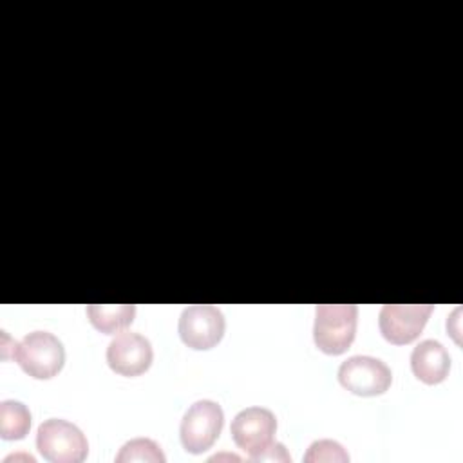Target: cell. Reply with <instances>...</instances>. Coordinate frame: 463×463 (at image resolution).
Returning <instances> with one entry per match:
<instances>
[{
	"mask_svg": "<svg viewBox=\"0 0 463 463\" xmlns=\"http://www.w3.org/2000/svg\"><path fill=\"white\" fill-rule=\"evenodd\" d=\"M275 430L277 418L264 407H246L239 411L230 425L235 445L248 452V459L262 452L273 441Z\"/></svg>",
	"mask_w": 463,
	"mask_h": 463,
	"instance_id": "52a82bcc",
	"label": "cell"
},
{
	"mask_svg": "<svg viewBox=\"0 0 463 463\" xmlns=\"http://www.w3.org/2000/svg\"><path fill=\"white\" fill-rule=\"evenodd\" d=\"M304 461L306 463H320V461L345 463V461H349V454L335 439H318L309 445L307 452L304 454Z\"/></svg>",
	"mask_w": 463,
	"mask_h": 463,
	"instance_id": "5bb4252c",
	"label": "cell"
},
{
	"mask_svg": "<svg viewBox=\"0 0 463 463\" xmlns=\"http://www.w3.org/2000/svg\"><path fill=\"white\" fill-rule=\"evenodd\" d=\"M222 423L224 412L219 403L212 400L194 402L186 409L179 427L181 443L186 449V452L201 454L206 449H210L219 438Z\"/></svg>",
	"mask_w": 463,
	"mask_h": 463,
	"instance_id": "277c9868",
	"label": "cell"
},
{
	"mask_svg": "<svg viewBox=\"0 0 463 463\" xmlns=\"http://www.w3.org/2000/svg\"><path fill=\"white\" fill-rule=\"evenodd\" d=\"M338 382L353 394L378 396L389 389L392 374L382 360L367 354H356L340 364Z\"/></svg>",
	"mask_w": 463,
	"mask_h": 463,
	"instance_id": "8992f818",
	"label": "cell"
},
{
	"mask_svg": "<svg viewBox=\"0 0 463 463\" xmlns=\"http://www.w3.org/2000/svg\"><path fill=\"white\" fill-rule=\"evenodd\" d=\"M13 358L33 378L56 376L65 362V349L58 336L49 331H31L13 347Z\"/></svg>",
	"mask_w": 463,
	"mask_h": 463,
	"instance_id": "7a4b0ae2",
	"label": "cell"
},
{
	"mask_svg": "<svg viewBox=\"0 0 463 463\" xmlns=\"http://www.w3.org/2000/svg\"><path fill=\"white\" fill-rule=\"evenodd\" d=\"M430 311V304H385L380 309L378 326L387 342L411 344L420 336Z\"/></svg>",
	"mask_w": 463,
	"mask_h": 463,
	"instance_id": "ba28073f",
	"label": "cell"
},
{
	"mask_svg": "<svg viewBox=\"0 0 463 463\" xmlns=\"http://www.w3.org/2000/svg\"><path fill=\"white\" fill-rule=\"evenodd\" d=\"M250 461H291L286 447L279 441H271L262 452L253 456Z\"/></svg>",
	"mask_w": 463,
	"mask_h": 463,
	"instance_id": "9a60e30c",
	"label": "cell"
},
{
	"mask_svg": "<svg viewBox=\"0 0 463 463\" xmlns=\"http://www.w3.org/2000/svg\"><path fill=\"white\" fill-rule=\"evenodd\" d=\"M118 463L127 461H148V463H165L166 458L161 447L150 438H134L127 441L116 454Z\"/></svg>",
	"mask_w": 463,
	"mask_h": 463,
	"instance_id": "4fadbf2b",
	"label": "cell"
},
{
	"mask_svg": "<svg viewBox=\"0 0 463 463\" xmlns=\"http://www.w3.org/2000/svg\"><path fill=\"white\" fill-rule=\"evenodd\" d=\"M411 369L418 380L427 385L443 382L450 371V356L441 342L421 340L411 354Z\"/></svg>",
	"mask_w": 463,
	"mask_h": 463,
	"instance_id": "30bf717a",
	"label": "cell"
},
{
	"mask_svg": "<svg viewBox=\"0 0 463 463\" xmlns=\"http://www.w3.org/2000/svg\"><path fill=\"white\" fill-rule=\"evenodd\" d=\"M90 324L107 335L118 333L132 324L136 315L134 304H89L85 307Z\"/></svg>",
	"mask_w": 463,
	"mask_h": 463,
	"instance_id": "8fae6325",
	"label": "cell"
},
{
	"mask_svg": "<svg viewBox=\"0 0 463 463\" xmlns=\"http://www.w3.org/2000/svg\"><path fill=\"white\" fill-rule=\"evenodd\" d=\"M31 429V412L27 405L16 400L0 403V436L4 439H22Z\"/></svg>",
	"mask_w": 463,
	"mask_h": 463,
	"instance_id": "7c38bea8",
	"label": "cell"
},
{
	"mask_svg": "<svg viewBox=\"0 0 463 463\" xmlns=\"http://www.w3.org/2000/svg\"><path fill=\"white\" fill-rule=\"evenodd\" d=\"M358 307L354 304H318L315 309L313 338L326 354H342L356 335Z\"/></svg>",
	"mask_w": 463,
	"mask_h": 463,
	"instance_id": "6da1fadb",
	"label": "cell"
},
{
	"mask_svg": "<svg viewBox=\"0 0 463 463\" xmlns=\"http://www.w3.org/2000/svg\"><path fill=\"white\" fill-rule=\"evenodd\" d=\"M224 315L212 304H194L183 309L177 324L181 340L192 349H212L224 335Z\"/></svg>",
	"mask_w": 463,
	"mask_h": 463,
	"instance_id": "5b68a950",
	"label": "cell"
},
{
	"mask_svg": "<svg viewBox=\"0 0 463 463\" xmlns=\"http://www.w3.org/2000/svg\"><path fill=\"white\" fill-rule=\"evenodd\" d=\"M154 358L152 344L146 336L132 331L118 333L107 347L109 367L121 376L143 374Z\"/></svg>",
	"mask_w": 463,
	"mask_h": 463,
	"instance_id": "9c48e42d",
	"label": "cell"
},
{
	"mask_svg": "<svg viewBox=\"0 0 463 463\" xmlns=\"http://www.w3.org/2000/svg\"><path fill=\"white\" fill-rule=\"evenodd\" d=\"M36 449L52 463H80L87 458L89 443L74 423L49 418L36 430Z\"/></svg>",
	"mask_w": 463,
	"mask_h": 463,
	"instance_id": "3957f363",
	"label": "cell"
}]
</instances>
